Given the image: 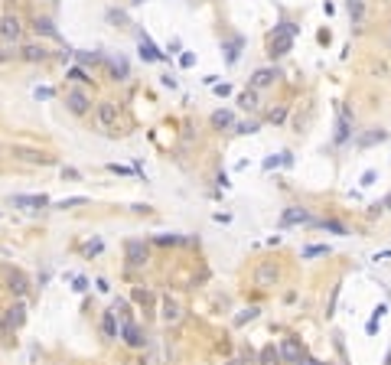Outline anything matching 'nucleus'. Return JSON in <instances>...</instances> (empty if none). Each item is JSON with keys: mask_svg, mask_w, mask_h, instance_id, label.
I'll list each match as a JSON object with an SVG mask.
<instances>
[{"mask_svg": "<svg viewBox=\"0 0 391 365\" xmlns=\"http://www.w3.org/2000/svg\"><path fill=\"white\" fill-rule=\"evenodd\" d=\"M293 36H297V26L293 23H281V26H274L271 33V55H287L293 49Z\"/></svg>", "mask_w": 391, "mask_h": 365, "instance_id": "1", "label": "nucleus"}, {"mask_svg": "<svg viewBox=\"0 0 391 365\" xmlns=\"http://www.w3.org/2000/svg\"><path fill=\"white\" fill-rule=\"evenodd\" d=\"M137 53H141L143 62H163V59H166L163 53H157V46L150 43V36H147V33H141V39H137Z\"/></svg>", "mask_w": 391, "mask_h": 365, "instance_id": "2", "label": "nucleus"}, {"mask_svg": "<svg viewBox=\"0 0 391 365\" xmlns=\"http://www.w3.org/2000/svg\"><path fill=\"white\" fill-rule=\"evenodd\" d=\"M65 105H69V111H72V114H85L91 101H88V95L82 91V88H72V91L65 95Z\"/></svg>", "mask_w": 391, "mask_h": 365, "instance_id": "3", "label": "nucleus"}, {"mask_svg": "<svg viewBox=\"0 0 391 365\" xmlns=\"http://www.w3.org/2000/svg\"><path fill=\"white\" fill-rule=\"evenodd\" d=\"M98 121H101V128H114L118 124V105L114 101H101L98 105Z\"/></svg>", "mask_w": 391, "mask_h": 365, "instance_id": "4", "label": "nucleus"}, {"mask_svg": "<svg viewBox=\"0 0 391 365\" xmlns=\"http://www.w3.org/2000/svg\"><path fill=\"white\" fill-rule=\"evenodd\" d=\"M20 33H23V26H20V20H17V17H3V20H0V36H3L7 43L20 39Z\"/></svg>", "mask_w": 391, "mask_h": 365, "instance_id": "5", "label": "nucleus"}, {"mask_svg": "<svg viewBox=\"0 0 391 365\" xmlns=\"http://www.w3.org/2000/svg\"><path fill=\"white\" fill-rule=\"evenodd\" d=\"M281 222H284V225H306V222H313V219H310V212H306V209L293 205V209H287V212L281 215Z\"/></svg>", "mask_w": 391, "mask_h": 365, "instance_id": "6", "label": "nucleus"}, {"mask_svg": "<svg viewBox=\"0 0 391 365\" xmlns=\"http://www.w3.org/2000/svg\"><path fill=\"white\" fill-rule=\"evenodd\" d=\"M3 320H7V326H10V329L23 326V320H26V303H23V300H17V303L10 307V310L3 313Z\"/></svg>", "mask_w": 391, "mask_h": 365, "instance_id": "7", "label": "nucleus"}, {"mask_svg": "<svg viewBox=\"0 0 391 365\" xmlns=\"http://www.w3.org/2000/svg\"><path fill=\"white\" fill-rule=\"evenodd\" d=\"M10 202L20 209H43V205H49V199L39 193V196H10Z\"/></svg>", "mask_w": 391, "mask_h": 365, "instance_id": "8", "label": "nucleus"}, {"mask_svg": "<svg viewBox=\"0 0 391 365\" xmlns=\"http://www.w3.org/2000/svg\"><path fill=\"white\" fill-rule=\"evenodd\" d=\"M274 78H277L274 69H258V72L251 75V88H267V85H274Z\"/></svg>", "mask_w": 391, "mask_h": 365, "instance_id": "9", "label": "nucleus"}, {"mask_svg": "<svg viewBox=\"0 0 391 365\" xmlns=\"http://www.w3.org/2000/svg\"><path fill=\"white\" fill-rule=\"evenodd\" d=\"M127 261H130V264H143V261H147V248H143V241H130V245H127Z\"/></svg>", "mask_w": 391, "mask_h": 365, "instance_id": "10", "label": "nucleus"}, {"mask_svg": "<svg viewBox=\"0 0 391 365\" xmlns=\"http://www.w3.org/2000/svg\"><path fill=\"white\" fill-rule=\"evenodd\" d=\"M179 316H183V310H179V303L166 297V300H163V320H166V323H179Z\"/></svg>", "mask_w": 391, "mask_h": 365, "instance_id": "11", "label": "nucleus"}, {"mask_svg": "<svg viewBox=\"0 0 391 365\" xmlns=\"http://www.w3.org/2000/svg\"><path fill=\"white\" fill-rule=\"evenodd\" d=\"M281 359H287V362H297V359H300V343H297V339H284Z\"/></svg>", "mask_w": 391, "mask_h": 365, "instance_id": "12", "label": "nucleus"}, {"mask_svg": "<svg viewBox=\"0 0 391 365\" xmlns=\"http://www.w3.org/2000/svg\"><path fill=\"white\" fill-rule=\"evenodd\" d=\"M346 7H349L352 23H362V20H365V0H346Z\"/></svg>", "mask_w": 391, "mask_h": 365, "instance_id": "13", "label": "nucleus"}, {"mask_svg": "<svg viewBox=\"0 0 391 365\" xmlns=\"http://www.w3.org/2000/svg\"><path fill=\"white\" fill-rule=\"evenodd\" d=\"M108 69H111V75L118 78V82H124V78H127V62H124V59H108Z\"/></svg>", "mask_w": 391, "mask_h": 365, "instance_id": "14", "label": "nucleus"}, {"mask_svg": "<svg viewBox=\"0 0 391 365\" xmlns=\"http://www.w3.org/2000/svg\"><path fill=\"white\" fill-rule=\"evenodd\" d=\"M349 140V111L342 108L339 111V130H336V144H346Z\"/></svg>", "mask_w": 391, "mask_h": 365, "instance_id": "15", "label": "nucleus"}, {"mask_svg": "<svg viewBox=\"0 0 391 365\" xmlns=\"http://www.w3.org/2000/svg\"><path fill=\"white\" fill-rule=\"evenodd\" d=\"M101 333H105V339H118V323H114V313H105V320H101Z\"/></svg>", "mask_w": 391, "mask_h": 365, "instance_id": "16", "label": "nucleus"}, {"mask_svg": "<svg viewBox=\"0 0 391 365\" xmlns=\"http://www.w3.org/2000/svg\"><path fill=\"white\" fill-rule=\"evenodd\" d=\"M33 30L43 33V36H49V39H59V30L53 26V20H36V23H33Z\"/></svg>", "mask_w": 391, "mask_h": 365, "instance_id": "17", "label": "nucleus"}, {"mask_svg": "<svg viewBox=\"0 0 391 365\" xmlns=\"http://www.w3.org/2000/svg\"><path fill=\"white\" fill-rule=\"evenodd\" d=\"M238 108H241V111H254V108H258V95H254V88L238 95Z\"/></svg>", "mask_w": 391, "mask_h": 365, "instance_id": "18", "label": "nucleus"}, {"mask_svg": "<svg viewBox=\"0 0 391 365\" xmlns=\"http://www.w3.org/2000/svg\"><path fill=\"white\" fill-rule=\"evenodd\" d=\"M277 280V268L274 264H261L258 268V284H274Z\"/></svg>", "mask_w": 391, "mask_h": 365, "instance_id": "19", "label": "nucleus"}, {"mask_svg": "<svg viewBox=\"0 0 391 365\" xmlns=\"http://www.w3.org/2000/svg\"><path fill=\"white\" fill-rule=\"evenodd\" d=\"M121 333H124V339H127L130 346H143V336H141V329H137L134 323H127V326H124Z\"/></svg>", "mask_w": 391, "mask_h": 365, "instance_id": "20", "label": "nucleus"}, {"mask_svg": "<svg viewBox=\"0 0 391 365\" xmlns=\"http://www.w3.org/2000/svg\"><path fill=\"white\" fill-rule=\"evenodd\" d=\"M10 290H13V293H20V297L30 290V287H26V277H23L20 271H13V274H10Z\"/></svg>", "mask_w": 391, "mask_h": 365, "instance_id": "21", "label": "nucleus"}, {"mask_svg": "<svg viewBox=\"0 0 391 365\" xmlns=\"http://www.w3.org/2000/svg\"><path fill=\"white\" fill-rule=\"evenodd\" d=\"M277 362H281V352L274 346H264L261 349V365H277Z\"/></svg>", "mask_w": 391, "mask_h": 365, "instance_id": "22", "label": "nucleus"}, {"mask_svg": "<svg viewBox=\"0 0 391 365\" xmlns=\"http://www.w3.org/2000/svg\"><path fill=\"white\" fill-rule=\"evenodd\" d=\"M212 124H215V128H231L235 118H231V111H215V114H212Z\"/></svg>", "mask_w": 391, "mask_h": 365, "instance_id": "23", "label": "nucleus"}, {"mask_svg": "<svg viewBox=\"0 0 391 365\" xmlns=\"http://www.w3.org/2000/svg\"><path fill=\"white\" fill-rule=\"evenodd\" d=\"M23 55H26L30 62H43V59H46V49H43V46H26Z\"/></svg>", "mask_w": 391, "mask_h": 365, "instance_id": "24", "label": "nucleus"}, {"mask_svg": "<svg viewBox=\"0 0 391 365\" xmlns=\"http://www.w3.org/2000/svg\"><path fill=\"white\" fill-rule=\"evenodd\" d=\"M88 196H69V199H62V202H55V209H75V205H85Z\"/></svg>", "mask_w": 391, "mask_h": 365, "instance_id": "25", "label": "nucleus"}, {"mask_svg": "<svg viewBox=\"0 0 391 365\" xmlns=\"http://www.w3.org/2000/svg\"><path fill=\"white\" fill-rule=\"evenodd\" d=\"M238 49H241V39H231V43L225 46V62H228V65L238 59Z\"/></svg>", "mask_w": 391, "mask_h": 365, "instance_id": "26", "label": "nucleus"}, {"mask_svg": "<svg viewBox=\"0 0 391 365\" xmlns=\"http://www.w3.org/2000/svg\"><path fill=\"white\" fill-rule=\"evenodd\" d=\"M69 78H72V82H78V85H85V82H91V78H88V72L82 69V65H75V69H69Z\"/></svg>", "mask_w": 391, "mask_h": 365, "instance_id": "27", "label": "nucleus"}, {"mask_svg": "<svg viewBox=\"0 0 391 365\" xmlns=\"http://www.w3.org/2000/svg\"><path fill=\"white\" fill-rule=\"evenodd\" d=\"M254 316H258V310H254V307H248V310H241L238 316H235V323H238V326H245V323H251Z\"/></svg>", "mask_w": 391, "mask_h": 365, "instance_id": "28", "label": "nucleus"}, {"mask_svg": "<svg viewBox=\"0 0 391 365\" xmlns=\"http://www.w3.org/2000/svg\"><path fill=\"white\" fill-rule=\"evenodd\" d=\"M320 228H326V232H336V235H346V225H339V222H333V219L320 222Z\"/></svg>", "mask_w": 391, "mask_h": 365, "instance_id": "29", "label": "nucleus"}, {"mask_svg": "<svg viewBox=\"0 0 391 365\" xmlns=\"http://www.w3.org/2000/svg\"><path fill=\"white\" fill-rule=\"evenodd\" d=\"M235 130H238V134H254V130H258V121H245V124H235Z\"/></svg>", "mask_w": 391, "mask_h": 365, "instance_id": "30", "label": "nucleus"}, {"mask_svg": "<svg viewBox=\"0 0 391 365\" xmlns=\"http://www.w3.org/2000/svg\"><path fill=\"white\" fill-rule=\"evenodd\" d=\"M78 59H82V62H91V65H95V62H101L105 55H101V53H78Z\"/></svg>", "mask_w": 391, "mask_h": 365, "instance_id": "31", "label": "nucleus"}, {"mask_svg": "<svg viewBox=\"0 0 391 365\" xmlns=\"http://www.w3.org/2000/svg\"><path fill=\"white\" fill-rule=\"evenodd\" d=\"M10 336H13V329L7 326V320H0V343H10Z\"/></svg>", "mask_w": 391, "mask_h": 365, "instance_id": "32", "label": "nucleus"}, {"mask_svg": "<svg viewBox=\"0 0 391 365\" xmlns=\"http://www.w3.org/2000/svg\"><path fill=\"white\" fill-rule=\"evenodd\" d=\"M267 118H271L274 124H281V121L287 118V108H274V111H271V114H267Z\"/></svg>", "mask_w": 391, "mask_h": 365, "instance_id": "33", "label": "nucleus"}, {"mask_svg": "<svg viewBox=\"0 0 391 365\" xmlns=\"http://www.w3.org/2000/svg\"><path fill=\"white\" fill-rule=\"evenodd\" d=\"M316 255H326V248L313 245V248H306V251H303V258H316Z\"/></svg>", "mask_w": 391, "mask_h": 365, "instance_id": "34", "label": "nucleus"}, {"mask_svg": "<svg viewBox=\"0 0 391 365\" xmlns=\"http://www.w3.org/2000/svg\"><path fill=\"white\" fill-rule=\"evenodd\" d=\"M284 163V153L281 157H267V160H264V166H267V170H274V166H281Z\"/></svg>", "mask_w": 391, "mask_h": 365, "instance_id": "35", "label": "nucleus"}, {"mask_svg": "<svg viewBox=\"0 0 391 365\" xmlns=\"http://www.w3.org/2000/svg\"><path fill=\"white\" fill-rule=\"evenodd\" d=\"M179 65H183V69H189V65H196V55H193V53H183V59H179Z\"/></svg>", "mask_w": 391, "mask_h": 365, "instance_id": "36", "label": "nucleus"}, {"mask_svg": "<svg viewBox=\"0 0 391 365\" xmlns=\"http://www.w3.org/2000/svg\"><path fill=\"white\" fill-rule=\"evenodd\" d=\"M375 182V170H365L362 173V186H372Z\"/></svg>", "mask_w": 391, "mask_h": 365, "instance_id": "37", "label": "nucleus"}, {"mask_svg": "<svg viewBox=\"0 0 391 365\" xmlns=\"http://www.w3.org/2000/svg\"><path fill=\"white\" fill-rule=\"evenodd\" d=\"M36 98H53V88H36Z\"/></svg>", "mask_w": 391, "mask_h": 365, "instance_id": "38", "label": "nucleus"}, {"mask_svg": "<svg viewBox=\"0 0 391 365\" xmlns=\"http://www.w3.org/2000/svg\"><path fill=\"white\" fill-rule=\"evenodd\" d=\"M108 170H111V173H130L127 166H118V163H108Z\"/></svg>", "mask_w": 391, "mask_h": 365, "instance_id": "39", "label": "nucleus"}, {"mask_svg": "<svg viewBox=\"0 0 391 365\" xmlns=\"http://www.w3.org/2000/svg\"><path fill=\"white\" fill-rule=\"evenodd\" d=\"M85 287H88V280H85V277H75V290H78V293H82Z\"/></svg>", "mask_w": 391, "mask_h": 365, "instance_id": "40", "label": "nucleus"}, {"mask_svg": "<svg viewBox=\"0 0 391 365\" xmlns=\"http://www.w3.org/2000/svg\"><path fill=\"white\" fill-rule=\"evenodd\" d=\"M381 209H385V212H391V193L385 196V202H381Z\"/></svg>", "mask_w": 391, "mask_h": 365, "instance_id": "41", "label": "nucleus"}, {"mask_svg": "<svg viewBox=\"0 0 391 365\" xmlns=\"http://www.w3.org/2000/svg\"><path fill=\"white\" fill-rule=\"evenodd\" d=\"M297 365H320L316 359H297Z\"/></svg>", "mask_w": 391, "mask_h": 365, "instance_id": "42", "label": "nucleus"}, {"mask_svg": "<svg viewBox=\"0 0 391 365\" xmlns=\"http://www.w3.org/2000/svg\"><path fill=\"white\" fill-rule=\"evenodd\" d=\"M231 365H238V362H231Z\"/></svg>", "mask_w": 391, "mask_h": 365, "instance_id": "43", "label": "nucleus"}]
</instances>
